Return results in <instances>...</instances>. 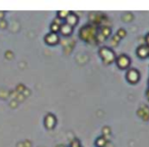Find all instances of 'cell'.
<instances>
[{"label":"cell","instance_id":"cell-1","mask_svg":"<svg viewBox=\"0 0 149 147\" xmlns=\"http://www.w3.org/2000/svg\"><path fill=\"white\" fill-rule=\"evenodd\" d=\"M100 54H102V58H104L107 62L113 61L115 58V55H114V53H113V51L108 49V48H102V49L100 50Z\"/></svg>","mask_w":149,"mask_h":147},{"label":"cell","instance_id":"cell-2","mask_svg":"<svg viewBox=\"0 0 149 147\" xmlns=\"http://www.w3.org/2000/svg\"><path fill=\"white\" fill-rule=\"evenodd\" d=\"M130 64V60L127 56L125 55H121L120 57L118 58V66H120L121 69H125L129 66Z\"/></svg>","mask_w":149,"mask_h":147},{"label":"cell","instance_id":"cell-3","mask_svg":"<svg viewBox=\"0 0 149 147\" xmlns=\"http://www.w3.org/2000/svg\"><path fill=\"white\" fill-rule=\"evenodd\" d=\"M127 78L131 83H135V82H137L138 79H139V74H138V72L136 70H131L128 73Z\"/></svg>","mask_w":149,"mask_h":147},{"label":"cell","instance_id":"cell-4","mask_svg":"<svg viewBox=\"0 0 149 147\" xmlns=\"http://www.w3.org/2000/svg\"><path fill=\"white\" fill-rule=\"evenodd\" d=\"M149 53V49L147 46H141L138 49V55H140V57H146Z\"/></svg>","mask_w":149,"mask_h":147},{"label":"cell","instance_id":"cell-5","mask_svg":"<svg viewBox=\"0 0 149 147\" xmlns=\"http://www.w3.org/2000/svg\"><path fill=\"white\" fill-rule=\"evenodd\" d=\"M146 41H147V43L149 44V34L147 35V37H146Z\"/></svg>","mask_w":149,"mask_h":147}]
</instances>
